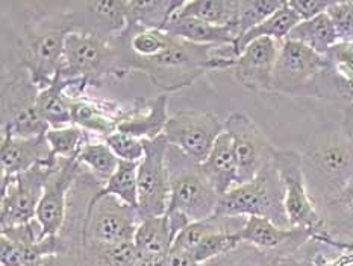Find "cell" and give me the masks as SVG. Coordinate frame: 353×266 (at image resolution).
<instances>
[{"mask_svg":"<svg viewBox=\"0 0 353 266\" xmlns=\"http://www.w3.org/2000/svg\"><path fill=\"white\" fill-rule=\"evenodd\" d=\"M114 38L120 52L123 73L144 72L153 86L165 95L193 86L208 72L232 68L238 58L232 44L202 46L181 40L178 37H174L173 43L158 55L140 58L130 53L120 43L119 37Z\"/></svg>","mask_w":353,"mask_h":266,"instance_id":"cell-1","label":"cell"},{"mask_svg":"<svg viewBox=\"0 0 353 266\" xmlns=\"http://www.w3.org/2000/svg\"><path fill=\"white\" fill-rule=\"evenodd\" d=\"M301 157L306 187L317 209L353 178V140L340 124L314 131Z\"/></svg>","mask_w":353,"mask_h":266,"instance_id":"cell-2","label":"cell"},{"mask_svg":"<svg viewBox=\"0 0 353 266\" xmlns=\"http://www.w3.org/2000/svg\"><path fill=\"white\" fill-rule=\"evenodd\" d=\"M73 30L67 11L46 23H26L19 38V59L38 88L48 87L61 73L65 38Z\"/></svg>","mask_w":353,"mask_h":266,"instance_id":"cell-3","label":"cell"},{"mask_svg":"<svg viewBox=\"0 0 353 266\" xmlns=\"http://www.w3.org/2000/svg\"><path fill=\"white\" fill-rule=\"evenodd\" d=\"M167 169L170 178V202L167 211H178L191 222L211 218L217 213L220 196L206 177L201 163L168 146Z\"/></svg>","mask_w":353,"mask_h":266,"instance_id":"cell-4","label":"cell"},{"mask_svg":"<svg viewBox=\"0 0 353 266\" xmlns=\"http://www.w3.org/2000/svg\"><path fill=\"white\" fill-rule=\"evenodd\" d=\"M217 213L226 216H259L282 228H291L283 207L282 180L273 160L252 181L238 184L220 196Z\"/></svg>","mask_w":353,"mask_h":266,"instance_id":"cell-5","label":"cell"},{"mask_svg":"<svg viewBox=\"0 0 353 266\" xmlns=\"http://www.w3.org/2000/svg\"><path fill=\"white\" fill-rule=\"evenodd\" d=\"M61 76L64 79L82 78L94 87H101L103 79L111 76L121 79L126 75L120 67L116 38L72 30L65 38Z\"/></svg>","mask_w":353,"mask_h":266,"instance_id":"cell-6","label":"cell"},{"mask_svg":"<svg viewBox=\"0 0 353 266\" xmlns=\"http://www.w3.org/2000/svg\"><path fill=\"white\" fill-rule=\"evenodd\" d=\"M40 93L20 63L2 73V134L12 137H38L49 131L37 106Z\"/></svg>","mask_w":353,"mask_h":266,"instance_id":"cell-7","label":"cell"},{"mask_svg":"<svg viewBox=\"0 0 353 266\" xmlns=\"http://www.w3.org/2000/svg\"><path fill=\"white\" fill-rule=\"evenodd\" d=\"M326 57L306 46L285 40L281 43L273 70L272 93L293 97H317V86L326 68Z\"/></svg>","mask_w":353,"mask_h":266,"instance_id":"cell-8","label":"cell"},{"mask_svg":"<svg viewBox=\"0 0 353 266\" xmlns=\"http://www.w3.org/2000/svg\"><path fill=\"white\" fill-rule=\"evenodd\" d=\"M273 163L282 180L283 207L290 227L308 230L312 234L325 233L323 219L306 187L301 152L294 149H276Z\"/></svg>","mask_w":353,"mask_h":266,"instance_id":"cell-9","label":"cell"},{"mask_svg":"<svg viewBox=\"0 0 353 266\" xmlns=\"http://www.w3.org/2000/svg\"><path fill=\"white\" fill-rule=\"evenodd\" d=\"M225 131V120L210 110H179L168 117L164 135L172 146L196 163H203Z\"/></svg>","mask_w":353,"mask_h":266,"instance_id":"cell-10","label":"cell"},{"mask_svg":"<svg viewBox=\"0 0 353 266\" xmlns=\"http://www.w3.org/2000/svg\"><path fill=\"white\" fill-rule=\"evenodd\" d=\"M170 143L163 134L144 140L145 154L138 164V215L140 219L163 216L170 202V178L167 169V151Z\"/></svg>","mask_w":353,"mask_h":266,"instance_id":"cell-11","label":"cell"},{"mask_svg":"<svg viewBox=\"0 0 353 266\" xmlns=\"http://www.w3.org/2000/svg\"><path fill=\"white\" fill-rule=\"evenodd\" d=\"M141 219L135 207L108 195L101 200H91L83 222V242L114 243L134 242Z\"/></svg>","mask_w":353,"mask_h":266,"instance_id":"cell-12","label":"cell"},{"mask_svg":"<svg viewBox=\"0 0 353 266\" xmlns=\"http://www.w3.org/2000/svg\"><path fill=\"white\" fill-rule=\"evenodd\" d=\"M225 131L231 135L238 164V184L249 182L273 160L274 144L248 114L235 111L225 120Z\"/></svg>","mask_w":353,"mask_h":266,"instance_id":"cell-13","label":"cell"},{"mask_svg":"<svg viewBox=\"0 0 353 266\" xmlns=\"http://www.w3.org/2000/svg\"><path fill=\"white\" fill-rule=\"evenodd\" d=\"M57 166H35L17 175L10 184L2 189V211L0 230L19 227L34 220L46 182Z\"/></svg>","mask_w":353,"mask_h":266,"instance_id":"cell-14","label":"cell"},{"mask_svg":"<svg viewBox=\"0 0 353 266\" xmlns=\"http://www.w3.org/2000/svg\"><path fill=\"white\" fill-rule=\"evenodd\" d=\"M79 172L81 164L76 158H58V164L46 182L43 198L37 209L35 219L41 225L43 238L58 236L63 231L68 198Z\"/></svg>","mask_w":353,"mask_h":266,"instance_id":"cell-15","label":"cell"},{"mask_svg":"<svg viewBox=\"0 0 353 266\" xmlns=\"http://www.w3.org/2000/svg\"><path fill=\"white\" fill-rule=\"evenodd\" d=\"M58 158L53 155L48 139L38 137H12L2 134L0 144V190L5 189L17 175L35 166H57Z\"/></svg>","mask_w":353,"mask_h":266,"instance_id":"cell-16","label":"cell"},{"mask_svg":"<svg viewBox=\"0 0 353 266\" xmlns=\"http://www.w3.org/2000/svg\"><path fill=\"white\" fill-rule=\"evenodd\" d=\"M281 43L273 38L252 41L231 68L236 82L250 91H268L273 88V70L278 59Z\"/></svg>","mask_w":353,"mask_h":266,"instance_id":"cell-17","label":"cell"},{"mask_svg":"<svg viewBox=\"0 0 353 266\" xmlns=\"http://www.w3.org/2000/svg\"><path fill=\"white\" fill-rule=\"evenodd\" d=\"M73 6L74 10L67 11L73 30L112 38L120 35L128 26L125 0L82 2Z\"/></svg>","mask_w":353,"mask_h":266,"instance_id":"cell-18","label":"cell"},{"mask_svg":"<svg viewBox=\"0 0 353 266\" xmlns=\"http://www.w3.org/2000/svg\"><path fill=\"white\" fill-rule=\"evenodd\" d=\"M68 102L72 111V125L79 126L85 133L103 140L117 131L126 110V106L112 99H97L85 95L68 99Z\"/></svg>","mask_w":353,"mask_h":266,"instance_id":"cell-19","label":"cell"},{"mask_svg":"<svg viewBox=\"0 0 353 266\" xmlns=\"http://www.w3.org/2000/svg\"><path fill=\"white\" fill-rule=\"evenodd\" d=\"M240 240L264 251H281L287 254L302 247L312 238V233L301 228H282L270 219L249 216L238 233Z\"/></svg>","mask_w":353,"mask_h":266,"instance_id":"cell-20","label":"cell"},{"mask_svg":"<svg viewBox=\"0 0 353 266\" xmlns=\"http://www.w3.org/2000/svg\"><path fill=\"white\" fill-rule=\"evenodd\" d=\"M168 95L161 93L153 99L137 97L132 105L126 106L117 131L138 137L141 140H153L164 134L168 122Z\"/></svg>","mask_w":353,"mask_h":266,"instance_id":"cell-21","label":"cell"},{"mask_svg":"<svg viewBox=\"0 0 353 266\" xmlns=\"http://www.w3.org/2000/svg\"><path fill=\"white\" fill-rule=\"evenodd\" d=\"M202 169L212 182L219 196H223L238 186V164L231 135L226 131L214 143L208 158L202 163Z\"/></svg>","mask_w":353,"mask_h":266,"instance_id":"cell-22","label":"cell"},{"mask_svg":"<svg viewBox=\"0 0 353 266\" xmlns=\"http://www.w3.org/2000/svg\"><path fill=\"white\" fill-rule=\"evenodd\" d=\"M176 233L168 215L143 219L137 228L134 245L138 257L161 258L167 260L170 256Z\"/></svg>","mask_w":353,"mask_h":266,"instance_id":"cell-23","label":"cell"},{"mask_svg":"<svg viewBox=\"0 0 353 266\" xmlns=\"http://www.w3.org/2000/svg\"><path fill=\"white\" fill-rule=\"evenodd\" d=\"M325 233L335 240H353V178L335 195L319 205Z\"/></svg>","mask_w":353,"mask_h":266,"instance_id":"cell-24","label":"cell"},{"mask_svg":"<svg viewBox=\"0 0 353 266\" xmlns=\"http://www.w3.org/2000/svg\"><path fill=\"white\" fill-rule=\"evenodd\" d=\"M165 30L181 40L202 46H234L235 43L231 28H221L194 17H181L176 14L168 21Z\"/></svg>","mask_w":353,"mask_h":266,"instance_id":"cell-25","label":"cell"},{"mask_svg":"<svg viewBox=\"0 0 353 266\" xmlns=\"http://www.w3.org/2000/svg\"><path fill=\"white\" fill-rule=\"evenodd\" d=\"M183 3V0H125L128 26L165 30Z\"/></svg>","mask_w":353,"mask_h":266,"instance_id":"cell-26","label":"cell"},{"mask_svg":"<svg viewBox=\"0 0 353 266\" xmlns=\"http://www.w3.org/2000/svg\"><path fill=\"white\" fill-rule=\"evenodd\" d=\"M287 40L301 43L320 55H326L329 49L340 41L334 21L327 12L310 20H302L291 30Z\"/></svg>","mask_w":353,"mask_h":266,"instance_id":"cell-27","label":"cell"},{"mask_svg":"<svg viewBox=\"0 0 353 266\" xmlns=\"http://www.w3.org/2000/svg\"><path fill=\"white\" fill-rule=\"evenodd\" d=\"M301 23V19L297 14L288 6V2L282 5L281 10L276 11L272 17H268L261 25L250 29L248 34H244L241 38H238L234 43V50L236 57L241 55V52L248 48V46L259 40V38H273L278 43H283L288 38L291 30L294 29L296 25Z\"/></svg>","mask_w":353,"mask_h":266,"instance_id":"cell-28","label":"cell"},{"mask_svg":"<svg viewBox=\"0 0 353 266\" xmlns=\"http://www.w3.org/2000/svg\"><path fill=\"white\" fill-rule=\"evenodd\" d=\"M64 88L65 81L59 73L48 87L41 88L38 93V111L50 128H64L72 125L70 102H68Z\"/></svg>","mask_w":353,"mask_h":266,"instance_id":"cell-29","label":"cell"},{"mask_svg":"<svg viewBox=\"0 0 353 266\" xmlns=\"http://www.w3.org/2000/svg\"><path fill=\"white\" fill-rule=\"evenodd\" d=\"M238 6V0H190L183 3L176 15L194 17L221 28H231L236 20Z\"/></svg>","mask_w":353,"mask_h":266,"instance_id":"cell-30","label":"cell"},{"mask_svg":"<svg viewBox=\"0 0 353 266\" xmlns=\"http://www.w3.org/2000/svg\"><path fill=\"white\" fill-rule=\"evenodd\" d=\"M79 164L88 167V172L101 182L102 186L106 184L120 164V158L114 154L112 149L106 144L103 139L91 137L79 151L78 157Z\"/></svg>","mask_w":353,"mask_h":266,"instance_id":"cell-31","label":"cell"},{"mask_svg":"<svg viewBox=\"0 0 353 266\" xmlns=\"http://www.w3.org/2000/svg\"><path fill=\"white\" fill-rule=\"evenodd\" d=\"M138 164L140 163L121 162L120 160L116 173L106 181L105 186L101 187V190L93 196V200H101L103 196L112 195L130 207L138 209Z\"/></svg>","mask_w":353,"mask_h":266,"instance_id":"cell-32","label":"cell"},{"mask_svg":"<svg viewBox=\"0 0 353 266\" xmlns=\"http://www.w3.org/2000/svg\"><path fill=\"white\" fill-rule=\"evenodd\" d=\"M238 2L240 6H238L236 20L231 26L235 40L272 17L276 11L281 10L285 0H238Z\"/></svg>","mask_w":353,"mask_h":266,"instance_id":"cell-33","label":"cell"},{"mask_svg":"<svg viewBox=\"0 0 353 266\" xmlns=\"http://www.w3.org/2000/svg\"><path fill=\"white\" fill-rule=\"evenodd\" d=\"M91 137L82 128L76 125H68L64 128H50L46 133L49 146L57 158H76Z\"/></svg>","mask_w":353,"mask_h":266,"instance_id":"cell-34","label":"cell"},{"mask_svg":"<svg viewBox=\"0 0 353 266\" xmlns=\"http://www.w3.org/2000/svg\"><path fill=\"white\" fill-rule=\"evenodd\" d=\"M281 251H264L241 242L231 253L216 258L217 266H279Z\"/></svg>","mask_w":353,"mask_h":266,"instance_id":"cell-35","label":"cell"},{"mask_svg":"<svg viewBox=\"0 0 353 266\" xmlns=\"http://www.w3.org/2000/svg\"><path fill=\"white\" fill-rule=\"evenodd\" d=\"M240 236L231 233H219L211 234L197 243L194 248H191L187 253L193 258L197 265L208 263L216 260V258L231 253L238 245H240Z\"/></svg>","mask_w":353,"mask_h":266,"instance_id":"cell-36","label":"cell"},{"mask_svg":"<svg viewBox=\"0 0 353 266\" xmlns=\"http://www.w3.org/2000/svg\"><path fill=\"white\" fill-rule=\"evenodd\" d=\"M325 57L329 68L353 90V43L339 41Z\"/></svg>","mask_w":353,"mask_h":266,"instance_id":"cell-37","label":"cell"},{"mask_svg":"<svg viewBox=\"0 0 353 266\" xmlns=\"http://www.w3.org/2000/svg\"><path fill=\"white\" fill-rule=\"evenodd\" d=\"M105 142L112 149L114 154L121 160V162L140 163L144 158V154H145L144 140L138 139V137H134L121 131H116L106 137Z\"/></svg>","mask_w":353,"mask_h":266,"instance_id":"cell-38","label":"cell"},{"mask_svg":"<svg viewBox=\"0 0 353 266\" xmlns=\"http://www.w3.org/2000/svg\"><path fill=\"white\" fill-rule=\"evenodd\" d=\"M332 19L340 41L353 43V0L352 2H334L327 10Z\"/></svg>","mask_w":353,"mask_h":266,"instance_id":"cell-39","label":"cell"},{"mask_svg":"<svg viewBox=\"0 0 353 266\" xmlns=\"http://www.w3.org/2000/svg\"><path fill=\"white\" fill-rule=\"evenodd\" d=\"M323 248V243L311 238L302 247L282 254L279 258V266H317V256Z\"/></svg>","mask_w":353,"mask_h":266,"instance_id":"cell-40","label":"cell"},{"mask_svg":"<svg viewBox=\"0 0 353 266\" xmlns=\"http://www.w3.org/2000/svg\"><path fill=\"white\" fill-rule=\"evenodd\" d=\"M288 6L293 10L297 17L302 20H310L320 14L327 12L334 2L331 0H287Z\"/></svg>","mask_w":353,"mask_h":266,"instance_id":"cell-41","label":"cell"},{"mask_svg":"<svg viewBox=\"0 0 353 266\" xmlns=\"http://www.w3.org/2000/svg\"><path fill=\"white\" fill-rule=\"evenodd\" d=\"M0 265L23 266V254L20 245L3 234L0 236Z\"/></svg>","mask_w":353,"mask_h":266,"instance_id":"cell-42","label":"cell"},{"mask_svg":"<svg viewBox=\"0 0 353 266\" xmlns=\"http://www.w3.org/2000/svg\"><path fill=\"white\" fill-rule=\"evenodd\" d=\"M26 266H78V262H76V257L73 254L61 253L46 256L40 258V260L29 263Z\"/></svg>","mask_w":353,"mask_h":266,"instance_id":"cell-43","label":"cell"},{"mask_svg":"<svg viewBox=\"0 0 353 266\" xmlns=\"http://www.w3.org/2000/svg\"><path fill=\"white\" fill-rule=\"evenodd\" d=\"M340 125L343 128V131L346 133L350 139L353 140V102L347 104L343 110V116L340 120Z\"/></svg>","mask_w":353,"mask_h":266,"instance_id":"cell-44","label":"cell"},{"mask_svg":"<svg viewBox=\"0 0 353 266\" xmlns=\"http://www.w3.org/2000/svg\"><path fill=\"white\" fill-rule=\"evenodd\" d=\"M314 239H317L321 243H326V245H331L334 248L339 249H347V251H353V240L352 242H343V240H335L332 238H329L326 233H320V234H314Z\"/></svg>","mask_w":353,"mask_h":266,"instance_id":"cell-45","label":"cell"},{"mask_svg":"<svg viewBox=\"0 0 353 266\" xmlns=\"http://www.w3.org/2000/svg\"><path fill=\"white\" fill-rule=\"evenodd\" d=\"M132 266H168V258L167 260H161V258L138 257Z\"/></svg>","mask_w":353,"mask_h":266,"instance_id":"cell-46","label":"cell"}]
</instances>
